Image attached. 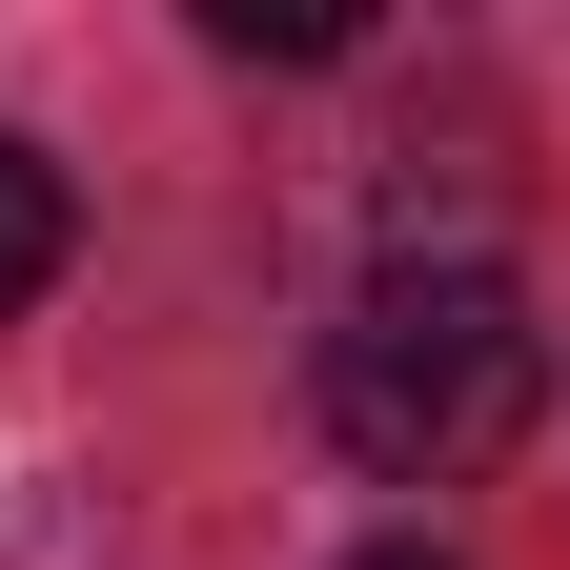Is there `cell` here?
I'll return each mask as SVG.
<instances>
[{
  "label": "cell",
  "mask_w": 570,
  "mask_h": 570,
  "mask_svg": "<svg viewBox=\"0 0 570 570\" xmlns=\"http://www.w3.org/2000/svg\"><path fill=\"white\" fill-rule=\"evenodd\" d=\"M530 407H550V326H530V285L469 265V245H449V265H387L367 306L326 326V449L387 469V489L489 469Z\"/></svg>",
  "instance_id": "1"
},
{
  "label": "cell",
  "mask_w": 570,
  "mask_h": 570,
  "mask_svg": "<svg viewBox=\"0 0 570 570\" xmlns=\"http://www.w3.org/2000/svg\"><path fill=\"white\" fill-rule=\"evenodd\" d=\"M61 265H82V204H61V164H41V142H0V326H21Z\"/></svg>",
  "instance_id": "2"
},
{
  "label": "cell",
  "mask_w": 570,
  "mask_h": 570,
  "mask_svg": "<svg viewBox=\"0 0 570 570\" xmlns=\"http://www.w3.org/2000/svg\"><path fill=\"white\" fill-rule=\"evenodd\" d=\"M204 41L225 61H346L367 21H346V0H204Z\"/></svg>",
  "instance_id": "3"
},
{
  "label": "cell",
  "mask_w": 570,
  "mask_h": 570,
  "mask_svg": "<svg viewBox=\"0 0 570 570\" xmlns=\"http://www.w3.org/2000/svg\"><path fill=\"white\" fill-rule=\"evenodd\" d=\"M367 570H449V550H367Z\"/></svg>",
  "instance_id": "4"
}]
</instances>
